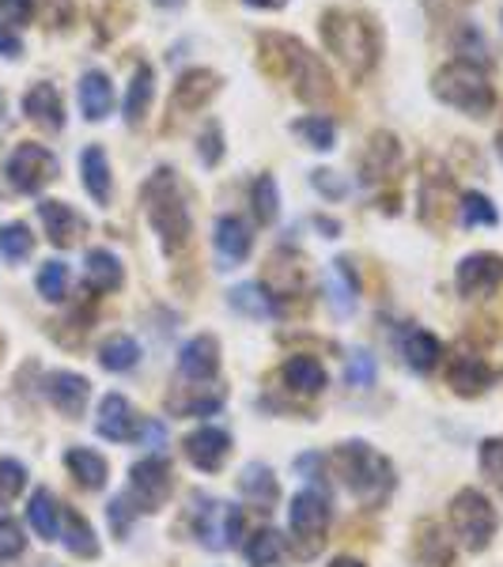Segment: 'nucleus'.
<instances>
[{
	"label": "nucleus",
	"instance_id": "nucleus-25",
	"mask_svg": "<svg viewBox=\"0 0 503 567\" xmlns=\"http://www.w3.org/2000/svg\"><path fill=\"white\" fill-rule=\"evenodd\" d=\"M227 307H232L235 314L250 318V322H269V318H277V303H272V296L261 284H235V288L227 291Z\"/></svg>",
	"mask_w": 503,
	"mask_h": 567
},
{
	"label": "nucleus",
	"instance_id": "nucleus-17",
	"mask_svg": "<svg viewBox=\"0 0 503 567\" xmlns=\"http://www.w3.org/2000/svg\"><path fill=\"white\" fill-rule=\"evenodd\" d=\"M23 114H27L34 125L49 129V133H62L65 129L62 91H57L54 84H34V88L23 94Z\"/></svg>",
	"mask_w": 503,
	"mask_h": 567
},
{
	"label": "nucleus",
	"instance_id": "nucleus-1",
	"mask_svg": "<svg viewBox=\"0 0 503 567\" xmlns=\"http://www.w3.org/2000/svg\"><path fill=\"white\" fill-rule=\"evenodd\" d=\"M258 62L266 65L269 76H280L284 84H292L295 99L303 102H326L334 99V76L322 65V57L314 49H306L295 34L266 31L258 38Z\"/></svg>",
	"mask_w": 503,
	"mask_h": 567
},
{
	"label": "nucleus",
	"instance_id": "nucleus-13",
	"mask_svg": "<svg viewBox=\"0 0 503 567\" xmlns=\"http://www.w3.org/2000/svg\"><path fill=\"white\" fill-rule=\"evenodd\" d=\"M178 371H182L190 382H212L220 371V345L216 337H209V333H198V337H190L178 352Z\"/></svg>",
	"mask_w": 503,
	"mask_h": 567
},
{
	"label": "nucleus",
	"instance_id": "nucleus-56",
	"mask_svg": "<svg viewBox=\"0 0 503 567\" xmlns=\"http://www.w3.org/2000/svg\"><path fill=\"white\" fill-rule=\"evenodd\" d=\"M496 152H500V159H503V129L496 133Z\"/></svg>",
	"mask_w": 503,
	"mask_h": 567
},
{
	"label": "nucleus",
	"instance_id": "nucleus-43",
	"mask_svg": "<svg viewBox=\"0 0 503 567\" xmlns=\"http://www.w3.org/2000/svg\"><path fill=\"white\" fill-rule=\"evenodd\" d=\"M27 548V537H23V526L12 519V514L0 511V560H15V556Z\"/></svg>",
	"mask_w": 503,
	"mask_h": 567
},
{
	"label": "nucleus",
	"instance_id": "nucleus-23",
	"mask_svg": "<svg viewBox=\"0 0 503 567\" xmlns=\"http://www.w3.org/2000/svg\"><path fill=\"white\" fill-rule=\"evenodd\" d=\"M492 378H496V375H492V367L484 364L481 356H466V352H462V356H455V359L447 364V382L455 386V390L462 393V398L489 390Z\"/></svg>",
	"mask_w": 503,
	"mask_h": 567
},
{
	"label": "nucleus",
	"instance_id": "nucleus-19",
	"mask_svg": "<svg viewBox=\"0 0 503 567\" xmlns=\"http://www.w3.org/2000/svg\"><path fill=\"white\" fill-rule=\"evenodd\" d=\"M96 432L110 443H125L136 435V416L133 405L122 398V393H107L99 401V420H96Z\"/></svg>",
	"mask_w": 503,
	"mask_h": 567
},
{
	"label": "nucleus",
	"instance_id": "nucleus-20",
	"mask_svg": "<svg viewBox=\"0 0 503 567\" xmlns=\"http://www.w3.org/2000/svg\"><path fill=\"white\" fill-rule=\"evenodd\" d=\"M38 220H42V227H46V235H49V243H54V246H72L76 235L88 227L80 212H76L72 204H65V201H42L38 204Z\"/></svg>",
	"mask_w": 503,
	"mask_h": 567
},
{
	"label": "nucleus",
	"instance_id": "nucleus-40",
	"mask_svg": "<svg viewBox=\"0 0 503 567\" xmlns=\"http://www.w3.org/2000/svg\"><path fill=\"white\" fill-rule=\"evenodd\" d=\"M136 356H141V348H136L133 337H110L107 345L99 348V364L107 367V371H130Z\"/></svg>",
	"mask_w": 503,
	"mask_h": 567
},
{
	"label": "nucleus",
	"instance_id": "nucleus-26",
	"mask_svg": "<svg viewBox=\"0 0 503 567\" xmlns=\"http://www.w3.org/2000/svg\"><path fill=\"white\" fill-rule=\"evenodd\" d=\"M83 277H88V288L99 291V296H110L125 284V269L110 251H88V262H83Z\"/></svg>",
	"mask_w": 503,
	"mask_h": 567
},
{
	"label": "nucleus",
	"instance_id": "nucleus-33",
	"mask_svg": "<svg viewBox=\"0 0 503 567\" xmlns=\"http://www.w3.org/2000/svg\"><path fill=\"white\" fill-rule=\"evenodd\" d=\"M284 382L300 393H318L326 390V367L314 356H292L284 364Z\"/></svg>",
	"mask_w": 503,
	"mask_h": 567
},
{
	"label": "nucleus",
	"instance_id": "nucleus-3",
	"mask_svg": "<svg viewBox=\"0 0 503 567\" xmlns=\"http://www.w3.org/2000/svg\"><path fill=\"white\" fill-rule=\"evenodd\" d=\"M322 46L345 65L348 76H368L375 62H379V31L368 15L348 12V8H326L318 20Z\"/></svg>",
	"mask_w": 503,
	"mask_h": 567
},
{
	"label": "nucleus",
	"instance_id": "nucleus-57",
	"mask_svg": "<svg viewBox=\"0 0 503 567\" xmlns=\"http://www.w3.org/2000/svg\"><path fill=\"white\" fill-rule=\"evenodd\" d=\"M159 4H182V0H159Z\"/></svg>",
	"mask_w": 503,
	"mask_h": 567
},
{
	"label": "nucleus",
	"instance_id": "nucleus-2",
	"mask_svg": "<svg viewBox=\"0 0 503 567\" xmlns=\"http://www.w3.org/2000/svg\"><path fill=\"white\" fill-rule=\"evenodd\" d=\"M141 201H144V216H148L152 231L159 235L164 251H182L193 235V216H190V201H186V189L178 182V170L156 167L148 175V182L141 186Z\"/></svg>",
	"mask_w": 503,
	"mask_h": 567
},
{
	"label": "nucleus",
	"instance_id": "nucleus-16",
	"mask_svg": "<svg viewBox=\"0 0 503 567\" xmlns=\"http://www.w3.org/2000/svg\"><path fill=\"white\" fill-rule=\"evenodd\" d=\"M76 94H80V110L88 122H107L114 114V84H110V76L102 68H88L80 76Z\"/></svg>",
	"mask_w": 503,
	"mask_h": 567
},
{
	"label": "nucleus",
	"instance_id": "nucleus-6",
	"mask_svg": "<svg viewBox=\"0 0 503 567\" xmlns=\"http://www.w3.org/2000/svg\"><path fill=\"white\" fill-rule=\"evenodd\" d=\"M450 526H455V534L462 537L466 548L481 553V548H489V541L496 537V507L489 503V496L466 488V492H458L455 503H450Z\"/></svg>",
	"mask_w": 503,
	"mask_h": 567
},
{
	"label": "nucleus",
	"instance_id": "nucleus-21",
	"mask_svg": "<svg viewBox=\"0 0 503 567\" xmlns=\"http://www.w3.org/2000/svg\"><path fill=\"white\" fill-rule=\"evenodd\" d=\"M227 451H232V440H227V432H220V427H201V432H193L190 440H186V458L201 472H216L224 466Z\"/></svg>",
	"mask_w": 503,
	"mask_h": 567
},
{
	"label": "nucleus",
	"instance_id": "nucleus-54",
	"mask_svg": "<svg viewBox=\"0 0 503 567\" xmlns=\"http://www.w3.org/2000/svg\"><path fill=\"white\" fill-rule=\"evenodd\" d=\"M329 567H364V564H360V560H353V556H337V560L329 564Z\"/></svg>",
	"mask_w": 503,
	"mask_h": 567
},
{
	"label": "nucleus",
	"instance_id": "nucleus-38",
	"mask_svg": "<svg viewBox=\"0 0 503 567\" xmlns=\"http://www.w3.org/2000/svg\"><path fill=\"white\" fill-rule=\"evenodd\" d=\"M250 204H254V216H258V223H277V216H280V193H277V182H272V175L254 178Z\"/></svg>",
	"mask_w": 503,
	"mask_h": 567
},
{
	"label": "nucleus",
	"instance_id": "nucleus-51",
	"mask_svg": "<svg viewBox=\"0 0 503 567\" xmlns=\"http://www.w3.org/2000/svg\"><path fill=\"white\" fill-rule=\"evenodd\" d=\"M0 57H8V62L23 57V38L12 27H8V23H0Z\"/></svg>",
	"mask_w": 503,
	"mask_h": 567
},
{
	"label": "nucleus",
	"instance_id": "nucleus-55",
	"mask_svg": "<svg viewBox=\"0 0 503 567\" xmlns=\"http://www.w3.org/2000/svg\"><path fill=\"white\" fill-rule=\"evenodd\" d=\"M4 118H8V99H4V91H0V129H4Z\"/></svg>",
	"mask_w": 503,
	"mask_h": 567
},
{
	"label": "nucleus",
	"instance_id": "nucleus-42",
	"mask_svg": "<svg viewBox=\"0 0 503 567\" xmlns=\"http://www.w3.org/2000/svg\"><path fill=\"white\" fill-rule=\"evenodd\" d=\"M198 159L204 167H216L224 159V129H220V122H204L198 136Z\"/></svg>",
	"mask_w": 503,
	"mask_h": 567
},
{
	"label": "nucleus",
	"instance_id": "nucleus-4",
	"mask_svg": "<svg viewBox=\"0 0 503 567\" xmlns=\"http://www.w3.org/2000/svg\"><path fill=\"white\" fill-rule=\"evenodd\" d=\"M432 94L443 107L458 110L466 118H489L496 107V91H492L484 68H477L470 62H450L432 76Z\"/></svg>",
	"mask_w": 503,
	"mask_h": 567
},
{
	"label": "nucleus",
	"instance_id": "nucleus-35",
	"mask_svg": "<svg viewBox=\"0 0 503 567\" xmlns=\"http://www.w3.org/2000/svg\"><path fill=\"white\" fill-rule=\"evenodd\" d=\"M458 220H462L466 231H473V227H496L500 212H496V204H492L484 193H462V197H458Z\"/></svg>",
	"mask_w": 503,
	"mask_h": 567
},
{
	"label": "nucleus",
	"instance_id": "nucleus-29",
	"mask_svg": "<svg viewBox=\"0 0 503 567\" xmlns=\"http://www.w3.org/2000/svg\"><path fill=\"white\" fill-rule=\"evenodd\" d=\"M402 356H405V364L413 367V371L428 375L432 367L439 364L443 345H439V337H432L428 330H409L402 337Z\"/></svg>",
	"mask_w": 503,
	"mask_h": 567
},
{
	"label": "nucleus",
	"instance_id": "nucleus-41",
	"mask_svg": "<svg viewBox=\"0 0 503 567\" xmlns=\"http://www.w3.org/2000/svg\"><path fill=\"white\" fill-rule=\"evenodd\" d=\"M27 488V466L15 458H0V503H12Z\"/></svg>",
	"mask_w": 503,
	"mask_h": 567
},
{
	"label": "nucleus",
	"instance_id": "nucleus-49",
	"mask_svg": "<svg viewBox=\"0 0 503 567\" xmlns=\"http://www.w3.org/2000/svg\"><path fill=\"white\" fill-rule=\"evenodd\" d=\"M42 15L49 27H65L72 20V0H42Z\"/></svg>",
	"mask_w": 503,
	"mask_h": 567
},
{
	"label": "nucleus",
	"instance_id": "nucleus-58",
	"mask_svg": "<svg viewBox=\"0 0 503 567\" xmlns=\"http://www.w3.org/2000/svg\"><path fill=\"white\" fill-rule=\"evenodd\" d=\"M500 23H503V12H500Z\"/></svg>",
	"mask_w": 503,
	"mask_h": 567
},
{
	"label": "nucleus",
	"instance_id": "nucleus-48",
	"mask_svg": "<svg viewBox=\"0 0 503 567\" xmlns=\"http://www.w3.org/2000/svg\"><path fill=\"white\" fill-rule=\"evenodd\" d=\"M31 15H34V0H0V23H31Z\"/></svg>",
	"mask_w": 503,
	"mask_h": 567
},
{
	"label": "nucleus",
	"instance_id": "nucleus-9",
	"mask_svg": "<svg viewBox=\"0 0 503 567\" xmlns=\"http://www.w3.org/2000/svg\"><path fill=\"white\" fill-rule=\"evenodd\" d=\"M243 537V511L235 503H220V500H201L198 503V541L212 553H224V548L238 545Z\"/></svg>",
	"mask_w": 503,
	"mask_h": 567
},
{
	"label": "nucleus",
	"instance_id": "nucleus-18",
	"mask_svg": "<svg viewBox=\"0 0 503 567\" xmlns=\"http://www.w3.org/2000/svg\"><path fill=\"white\" fill-rule=\"evenodd\" d=\"M356 296H360V280H356L353 257H334L326 277V303L334 307V314L348 318L356 311Z\"/></svg>",
	"mask_w": 503,
	"mask_h": 567
},
{
	"label": "nucleus",
	"instance_id": "nucleus-52",
	"mask_svg": "<svg viewBox=\"0 0 503 567\" xmlns=\"http://www.w3.org/2000/svg\"><path fill=\"white\" fill-rule=\"evenodd\" d=\"M246 8H258V12H280L288 0H243Z\"/></svg>",
	"mask_w": 503,
	"mask_h": 567
},
{
	"label": "nucleus",
	"instance_id": "nucleus-7",
	"mask_svg": "<svg viewBox=\"0 0 503 567\" xmlns=\"http://www.w3.org/2000/svg\"><path fill=\"white\" fill-rule=\"evenodd\" d=\"M4 175L15 193H38L42 186L57 178V159L46 144L23 141V144H15L12 156H8Z\"/></svg>",
	"mask_w": 503,
	"mask_h": 567
},
{
	"label": "nucleus",
	"instance_id": "nucleus-28",
	"mask_svg": "<svg viewBox=\"0 0 503 567\" xmlns=\"http://www.w3.org/2000/svg\"><path fill=\"white\" fill-rule=\"evenodd\" d=\"M62 541H65L68 553L80 556V560H96L99 556V541H96L91 522L76 511H65V507H62Z\"/></svg>",
	"mask_w": 503,
	"mask_h": 567
},
{
	"label": "nucleus",
	"instance_id": "nucleus-53",
	"mask_svg": "<svg viewBox=\"0 0 503 567\" xmlns=\"http://www.w3.org/2000/svg\"><path fill=\"white\" fill-rule=\"evenodd\" d=\"M318 231H326V238H337V223L334 220H329V216H318Z\"/></svg>",
	"mask_w": 503,
	"mask_h": 567
},
{
	"label": "nucleus",
	"instance_id": "nucleus-39",
	"mask_svg": "<svg viewBox=\"0 0 503 567\" xmlns=\"http://www.w3.org/2000/svg\"><path fill=\"white\" fill-rule=\"evenodd\" d=\"M34 288H38V296L46 299V303H62L68 296V265L65 262H46L38 269V277H34Z\"/></svg>",
	"mask_w": 503,
	"mask_h": 567
},
{
	"label": "nucleus",
	"instance_id": "nucleus-30",
	"mask_svg": "<svg viewBox=\"0 0 503 567\" xmlns=\"http://www.w3.org/2000/svg\"><path fill=\"white\" fill-rule=\"evenodd\" d=\"M27 522H31L34 534H38L42 541H57V537H62V507H57V500L46 492V488H38V492L31 496Z\"/></svg>",
	"mask_w": 503,
	"mask_h": 567
},
{
	"label": "nucleus",
	"instance_id": "nucleus-5",
	"mask_svg": "<svg viewBox=\"0 0 503 567\" xmlns=\"http://www.w3.org/2000/svg\"><path fill=\"white\" fill-rule=\"evenodd\" d=\"M334 462H337L340 477H345L348 492L360 496V500L375 503V500H382L390 488H394V469H390V462L364 440L340 443Z\"/></svg>",
	"mask_w": 503,
	"mask_h": 567
},
{
	"label": "nucleus",
	"instance_id": "nucleus-27",
	"mask_svg": "<svg viewBox=\"0 0 503 567\" xmlns=\"http://www.w3.org/2000/svg\"><path fill=\"white\" fill-rule=\"evenodd\" d=\"M152 94H156V73H152V65H136L130 91H125V125H141L148 118Z\"/></svg>",
	"mask_w": 503,
	"mask_h": 567
},
{
	"label": "nucleus",
	"instance_id": "nucleus-36",
	"mask_svg": "<svg viewBox=\"0 0 503 567\" xmlns=\"http://www.w3.org/2000/svg\"><path fill=\"white\" fill-rule=\"evenodd\" d=\"M284 556V537L277 530H258L250 541H246V564L250 567H272Z\"/></svg>",
	"mask_w": 503,
	"mask_h": 567
},
{
	"label": "nucleus",
	"instance_id": "nucleus-22",
	"mask_svg": "<svg viewBox=\"0 0 503 567\" xmlns=\"http://www.w3.org/2000/svg\"><path fill=\"white\" fill-rule=\"evenodd\" d=\"M80 178L83 189L91 193L96 204H110V193H114V178H110V159L99 144H88L80 156Z\"/></svg>",
	"mask_w": 503,
	"mask_h": 567
},
{
	"label": "nucleus",
	"instance_id": "nucleus-15",
	"mask_svg": "<svg viewBox=\"0 0 503 567\" xmlns=\"http://www.w3.org/2000/svg\"><path fill=\"white\" fill-rule=\"evenodd\" d=\"M46 398L54 401V409L65 412V416H80L91 398V382L76 371H54L46 375Z\"/></svg>",
	"mask_w": 503,
	"mask_h": 567
},
{
	"label": "nucleus",
	"instance_id": "nucleus-24",
	"mask_svg": "<svg viewBox=\"0 0 503 567\" xmlns=\"http://www.w3.org/2000/svg\"><path fill=\"white\" fill-rule=\"evenodd\" d=\"M398 159H402V144H398L394 133H375L371 144H368V156H364V167H360V178L364 182H379L382 175H390V170L398 167Z\"/></svg>",
	"mask_w": 503,
	"mask_h": 567
},
{
	"label": "nucleus",
	"instance_id": "nucleus-50",
	"mask_svg": "<svg viewBox=\"0 0 503 567\" xmlns=\"http://www.w3.org/2000/svg\"><path fill=\"white\" fill-rule=\"evenodd\" d=\"M136 440H141V446H148V451H159V446L167 443V432L159 420H141V432H136Z\"/></svg>",
	"mask_w": 503,
	"mask_h": 567
},
{
	"label": "nucleus",
	"instance_id": "nucleus-46",
	"mask_svg": "<svg viewBox=\"0 0 503 567\" xmlns=\"http://www.w3.org/2000/svg\"><path fill=\"white\" fill-rule=\"evenodd\" d=\"M107 519H110V530H114L118 537L130 534V522L136 519V507H133L130 500H125V492L114 496V500L107 503Z\"/></svg>",
	"mask_w": 503,
	"mask_h": 567
},
{
	"label": "nucleus",
	"instance_id": "nucleus-32",
	"mask_svg": "<svg viewBox=\"0 0 503 567\" xmlns=\"http://www.w3.org/2000/svg\"><path fill=\"white\" fill-rule=\"evenodd\" d=\"M292 136H300L306 148L314 152H334L337 148V125L326 114H306L292 122Z\"/></svg>",
	"mask_w": 503,
	"mask_h": 567
},
{
	"label": "nucleus",
	"instance_id": "nucleus-45",
	"mask_svg": "<svg viewBox=\"0 0 503 567\" xmlns=\"http://www.w3.org/2000/svg\"><path fill=\"white\" fill-rule=\"evenodd\" d=\"M311 186L318 189L326 201H345L348 197V182H345V175H337V170H311Z\"/></svg>",
	"mask_w": 503,
	"mask_h": 567
},
{
	"label": "nucleus",
	"instance_id": "nucleus-12",
	"mask_svg": "<svg viewBox=\"0 0 503 567\" xmlns=\"http://www.w3.org/2000/svg\"><path fill=\"white\" fill-rule=\"evenodd\" d=\"M329 522V496L318 492V488H303L300 496H292V507H288V526H292L295 537H318Z\"/></svg>",
	"mask_w": 503,
	"mask_h": 567
},
{
	"label": "nucleus",
	"instance_id": "nucleus-47",
	"mask_svg": "<svg viewBox=\"0 0 503 567\" xmlns=\"http://www.w3.org/2000/svg\"><path fill=\"white\" fill-rule=\"evenodd\" d=\"M481 469H484V477L503 480V440L481 443Z\"/></svg>",
	"mask_w": 503,
	"mask_h": 567
},
{
	"label": "nucleus",
	"instance_id": "nucleus-44",
	"mask_svg": "<svg viewBox=\"0 0 503 567\" xmlns=\"http://www.w3.org/2000/svg\"><path fill=\"white\" fill-rule=\"evenodd\" d=\"M345 382L356 386V390H368V386L375 382V356L368 348L353 352V359H348V367H345Z\"/></svg>",
	"mask_w": 503,
	"mask_h": 567
},
{
	"label": "nucleus",
	"instance_id": "nucleus-8",
	"mask_svg": "<svg viewBox=\"0 0 503 567\" xmlns=\"http://www.w3.org/2000/svg\"><path fill=\"white\" fill-rule=\"evenodd\" d=\"M170 462L152 454V458H141L130 472V488H125V500L136 507V514H156L159 507L167 503L170 496Z\"/></svg>",
	"mask_w": 503,
	"mask_h": 567
},
{
	"label": "nucleus",
	"instance_id": "nucleus-34",
	"mask_svg": "<svg viewBox=\"0 0 503 567\" xmlns=\"http://www.w3.org/2000/svg\"><path fill=\"white\" fill-rule=\"evenodd\" d=\"M238 488H243V496L246 500H254V503H277V496H280V485H277V477H272V469L269 466H261V462H250V466L243 469V477H238Z\"/></svg>",
	"mask_w": 503,
	"mask_h": 567
},
{
	"label": "nucleus",
	"instance_id": "nucleus-11",
	"mask_svg": "<svg viewBox=\"0 0 503 567\" xmlns=\"http://www.w3.org/2000/svg\"><path fill=\"white\" fill-rule=\"evenodd\" d=\"M212 251L220 257V269H235L254 251V235L238 216H220L212 227Z\"/></svg>",
	"mask_w": 503,
	"mask_h": 567
},
{
	"label": "nucleus",
	"instance_id": "nucleus-37",
	"mask_svg": "<svg viewBox=\"0 0 503 567\" xmlns=\"http://www.w3.org/2000/svg\"><path fill=\"white\" fill-rule=\"evenodd\" d=\"M34 251V235L27 223H0V257L4 262H27Z\"/></svg>",
	"mask_w": 503,
	"mask_h": 567
},
{
	"label": "nucleus",
	"instance_id": "nucleus-10",
	"mask_svg": "<svg viewBox=\"0 0 503 567\" xmlns=\"http://www.w3.org/2000/svg\"><path fill=\"white\" fill-rule=\"evenodd\" d=\"M455 284L466 299H484L503 284V257L500 254H470L458 262V273H455Z\"/></svg>",
	"mask_w": 503,
	"mask_h": 567
},
{
	"label": "nucleus",
	"instance_id": "nucleus-14",
	"mask_svg": "<svg viewBox=\"0 0 503 567\" xmlns=\"http://www.w3.org/2000/svg\"><path fill=\"white\" fill-rule=\"evenodd\" d=\"M220 88H224V76L220 73H212V68H186V73L175 80L170 99H175L178 110H201Z\"/></svg>",
	"mask_w": 503,
	"mask_h": 567
},
{
	"label": "nucleus",
	"instance_id": "nucleus-31",
	"mask_svg": "<svg viewBox=\"0 0 503 567\" xmlns=\"http://www.w3.org/2000/svg\"><path fill=\"white\" fill-rule=\"evenodd\" d=\"M65 466L83 488H102V485H107V458L96 454V451H88V446H72V451L65 454Z\"/></svg>",
	"mask_w": 503,
	"mask_h": 567
}]
</instances>
